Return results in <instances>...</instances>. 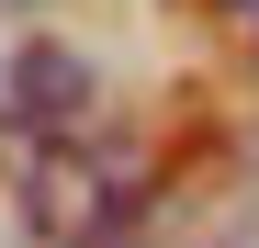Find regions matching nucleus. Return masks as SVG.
Here are the masks:
<instances>
[{
  "mask_svg": "<svg viewBox=\"0 0 259 248\" xmlns=\"http://www.w3.org/2000/svg\"><path fill=\"white\" fill-rule=\"evenodd\" d=\"M214 12H226V23H237V34H259V0H214Z\"/></svg>",
  "mask_w": 259,
  "mask_h": 248,
  "instance_id": "obj_2",
  "label": "nucleus"
},
{
  "mask_svg": "<svg viewBox=\"0 0 259 248\" xmlns=\"http://www.w3.org/2000/svg\"><path fill=\"white\" fill-rule=\"evenodd\" d=\"M136 203H147V158L113 147V136H57V147L23 158V215L46 226L57 248H102V237H124V226H136Z\"/></svg>",
  "mask_w": 259,
  "mask_h": 248,
  "instance_id": "obj_1",
  "label": "nucleus"
}]
</instances>
